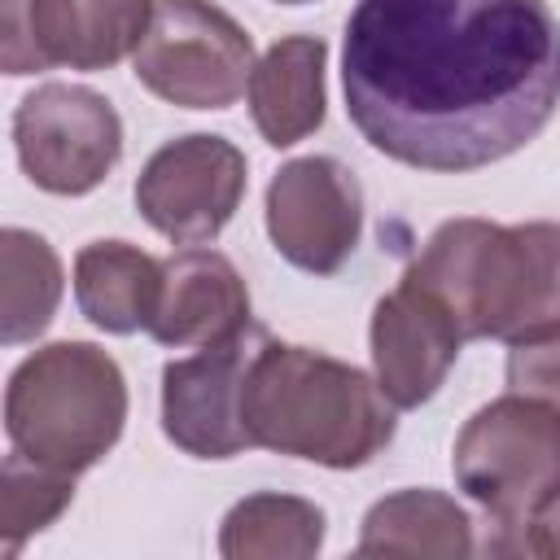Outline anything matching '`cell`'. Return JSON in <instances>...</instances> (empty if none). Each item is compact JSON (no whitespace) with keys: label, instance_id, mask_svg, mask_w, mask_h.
<instances>
[{"label":"cell","instance_id":"1","mask_svg":"<svg viewBox=\"0 0 560 560\" xmlns=\"http://www.w3.org/2000/svg\"><path fill=\"white\" fill-rule=\"evenodd\" d=\"M341 88L385 158L464 175L525 149L560 105V22L547 0H359Z\"/></svg>","mask_w":560,"mask_h":560},{"label":"cell","instance_id":"2","mask_svg":"<svg viewBox=\"0 0 560 560\" xmlns=\"http://www.w3.org/2000/svg\"><path fill=\"white\" fill-rule=\"evenodd\" d=\"M402 276L451 311L464 341L560 332V223L446 219Z\"/></svg>","mask_w":560,"mask_h":560},{"label":"cell","instance_id":"3","mask_svg":"<svg viewBox=\"0 0 560 560\" xmlns=\"http://www.w3.org/2000/svg\"><path fill=\"white\" fill-rule=\"evenodd\" d=\"M245 429L254 446L324 468H363L394 442V402L354 363L258 341L245 376Z\"/></svg>","mask_w":560,"mask_h":560},{"label":"cell","instance_id":"4","mask_svg":"<svg viewBox=\"0 0 560 560\" xmlns=\"http://www.w3.org/2000/svg\"><path fill=\"white\" fill-rule=\"evenodd\" d=\"M127 424V381L92 341H52L26 354L4 385V433L13 451L83 472L101 464Z\"/></svg>","mask_w":560,"mask_h":560},{"label":"cell","instance_id":"5","mask_svg":"<svg viewBox=\"0 0 560 560\" xmlns=\"http://www.w3.org/2000/svg\"><path fill=\"white\" fill-rule=\"evenodd\" d=\"M451 464L494 534H512L560 494V416L538 398L503 394L464 420Z\"/></svg>","mask_w":560,"mask_h":560},{"label":"cell","instance_id":"6","mask_svg":"<svg viewBox=\"0 0 560 560\" xmlns=\"http://www.w3.org/2000/svg\"><path fill=\"white\" fill-rule=\"evenodd\" d=\"M131 74L179 109H228L249 88L254 39L210 0H158Z\"/></svg>","mask_w":560,"mask_h":560},{"label":"cell","instance_id":"7","mask_svg":"<svg viewBox=\"0 0 560 560\" xmlns=\"http://www.w3.org/2000/svg\"><path fill=\"white\" fill-rule=\"evenodd\" d=\"M13 149L26 179L52 197H83L122 158L118 109L79 83H44L13 109Z\"/></svg>","mask_w":560,"mask_h":560},{"label":"cell","instance_id":"8","mask_svg":"<svg viewBox=\"0 0 560 560\" xmlns=\"http://www.w3.org/2000/svg\"><path fill=\"white\" fill-rule=\"evenodd\" d=\"M158 0H0L4 74L109 70L140 48Z\"/></svg>","mask_w":560,"mask_h":560},{"label":"cell","instance_id":"9","mask_svg":"<svg viewBox=\"0 0 560 560\" xmlns=\"http://www.w3.org/2000/svg\"><path fill=\"white\" fill-rule=\"evenodd\" d=\"M245 179L249 166L232 140L192 131L162 144L144 162L136 179V210L166 241L201 245L232 223L245 197Z\"/></svg>","mask_w":560,"mask_h":560},{"label":"cell","instance_id":"10","mask_svg":"<svg viewBox=\"0 0 560 560\" xmlns=\"http://www.w3.org/2000/svg\"><path fill=\"white\" fill-rule=\"evenodd\" d=\"M363 232V188L354 171L328 153L293 158L267 184V236L284 262L332 276Z\"/></svg>","mask_w":560,"mask_h":560},{"label":"cell","instance_id":"11","mask_svg":"<svg viewBox=\"0 0 560 560\" xmlns=\"http://www.w3.org/2000/svg\"><path fill=\"white\" fill-rule=\"evenodd\" d=\"M245 337L206 346L192 359H171L162 368V433L192 459H232L254 446L241 411L254 359Z\"/></svg>","mask_w":560,"mask_h":560},{"label":"cell","instance_id":"12","mask_svg":"<svg viewBox=\"0 0 560 560\" xmlns=\"http://www.w3.org/2000/svg\"><path fill=\"white\" fill-rule=\"evenodd\" d=\"M368 337H372L376 385L385 389L394 407L429 402L442 389L464 346V332L451 319V311L429 289H420L411 276H402L398 289L372 306Z\"/></svg>","mask_w":560,"mask_h":560},{"label":"cell","instance_id":"13","mask_svg":"<svg viewBox=\"0 0 560 560\" xmlns=\"http://www.w3.org/2000/svg\"><path fill=\"white\" fill-rule=\"evenodd\" d=\"M249 289L228 254L219 249H175L162 258V293L149 319V337L175 350H206L245 337Z\"/></svg>","mask_w":560,"mask_h":560},{"label":"cell","instance_id":"14","mask_svg":"<svg viewBox=\"0 0 560 560\" xmlns=\"http://www.w3.org/2000/svg\"><path fill=\"white\" fill-rule=\"evenodd\" d=\"M324 66H328V44L319 35H284L254 61L245 88L249 118L271 149H289L311 131H319L328 105Z\"/></svg>","mask_w":560,"mask_h":560},{"label":"cell","instance_id":"15","mask_svg":"<svg viewBox=\"0 0 560 560\" xmlns=\"http://www.w3.org/2000/svg\"><path fill=\"white\" fill-rule=\"evenodd\" d=\"M162 293V258L131 241H92L74 254V302L101 332L127 337L149 328Z\"/></svg>","mask_w":560,"mask_h":560},{"label":"cell","instance_id":"16","mask_svg":"<svg viewBox=\"0 0 560 560\" xmlns=\"http://www.w3.org/2000/svg\"><path fill=\"white\" fill-rule=\"evenodd\" d=\"M359 556H472V521L442 490H394L376 499L359 529Z\"/></svg>","mask_w":560,"mask_h":560},{"label":"cell","instance_id":"17","mask_svg":"<svg viewBox=\"0 0 560 560\" xmlns=\"http://www.w3.org/2000/svg\"><path fill=\"white\" fill-rule=\"evenodd\" d=\"M61 258L57 249L31 228L0 232V341L22 346L35 341L57 306H61Z\"/></svg>","mask_w":560,"mask_h":560},{"label":"cell","instance_id":"18","mask_svg":"<svg viewBox=\"0 0 560 560\" xmlns=\"http://www.w3.org/2000/svg\"><path fill=\"white\" fill-rule=\"evenodd\" d=\"M324 547V512L298 494H249L228 508L219 529L223 560H306Z\"/></svg>","mask_w":560,"mask_h":560},{"label":"cell","instance_id":"19","mask_svg":"<svg viewBox=\"0 0 560 560\" xmlns=\"http://www.w3.org/2000/svg\"><path fill=\"white\" fill-rule=\"evenodd\" d=\"M74 499V472L39 464L22 451L4 455L0 468V538L4 556H18L22 542L39 529H48Z\"/></svg>","mask_w":560,"mask_h":560},{"label":"cell","instance_id":"20","mask_svg":"<svg viewBox=\"0 0 560 560\" xmlns=\"http://www.w3.org/2000/svg\"><path fill=\"white\" fill-rule=\"evenodd\" d=\"M508 389L538 398L560 416V332L516 341L508 350Z\"/></svg>","mask_w":560,"mask_h":560},{"label":"cell","instance_id":"21","mask_svg":"<svg viewBox=\"0 0 560 560\" xmlns=\"http://www.w3.org/2000/svg\"><path fill=\"white\" fill-rule=\"evenodd\" d=\"M486 547L490 551H508V556H547V560H560V494L538 516H529L521 529L494 534Z\"/></svg>","mask_w":560,"mask_h":560},{"label":"cell","instance_id":"22","mask_svg":"<svg viewBox=\"0 0 560 560\" xmlns=\"http://www.w3.org/2000/svg\"><path fill=\"white\" fill-rule=\"evenodd\" d=\"M276 4H311V0H276Z\"/></svg>","mask_w":560,"mask_h":560}]
</instances>
